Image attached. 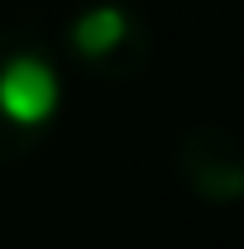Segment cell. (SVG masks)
<instances>
[{"instance_id": "6da1fadb", "label": "cell", "mask_w": 244, "mask_h": 249, "mask_svg": "<svg viewBox=\"0 0 244 249\" xmlns=\"http://www.w3.org/2000/svg\"><path fill=\"white\" fill-rule=\"evenodd\" d=\"M67 77L43 34L0 24V168L29 163L62 120Z\"/></svg>"}, {"instance_id": "7a4b0ae2", "label": "cell", "mask_w": 244, "mask_h": 249, "mask_svg": "<svg viewBox=\"0 0 244 249\" xmlns=\"http://www.w3.org/2000/svg\"><path fill=\"white\" fill-rule=\"evenodd\" d=\"M62 58L96 82H134L153 62L149 15L129 0H91L67 15L62 24Z\"/></svg>"}, {"instance_id": "3957f363", "label": "cell", "mask_w": 244, "mask_h": 249, "mask_svg": "<svg viewBox=\"0 0 244 249\" xmlns=\"http://www.w3.org/2000/svg\"><path fill=\"white\" fill-rule=\"evenodd\" d=\"M173 173L196 201L235 206L244 201V139L215 120L187 124L173 144Z\"/></svg>"}]
</instances>
